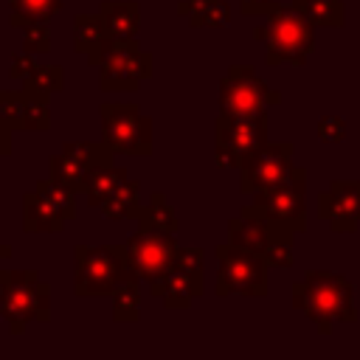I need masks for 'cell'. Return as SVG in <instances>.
Masks as SVG:
<instances>
[{
  "label": "cell",
  "instance_id": "cell-10",
  "mask_svg": "<svg viewBox=\"0 0 360 360\" xmlns=\"http://www.w3.org/2000/svg\"><path fill=\"white\" fill-rule=\"evenodd\" d=\"M278 101H281V93L270 90L267 82L250 65H231L219 79V112L264 115L267 107Z\"/></svg>",
  "mask_w": 360,
  "mask_h": 360
},
{
  "label": "cell",
  "instance_id": "cell-18",
  "mask_svg": "<svg viewBox=\"0 0 360 360\" xmlns=\"http://www.w3.org/2000/svg\"><path fill=\"white\" fill-rule=\"evenodd\" d=\"M98 14L107 25V34L115 39L138 37V31H141V3L138 0H101Z\"/></svg>",
  "mask_w": 360,
  "mask_h": 360
},
{
  "label": "cell",
  "instance_id": "cell-30",
  "mask_svg": "<svg viewBox=\"0 0 360 360\" xmlns=\"http://www.w3.org/2000/svg\"><path fill=\"white\" fill-rule=\"evenodd\" d=\"M0 124L20 132L25 129V101L22 90H0Z\"/></svg>",
  "mask_w": 360,
  "mask_h": 360
},
{
  "label": "cell",
  "instance_id": "cell-19",
  "mask_svg": "<svg viewBox=\"0 0 360 360\" xmlns=\"http://www.w3.org/2000/svg\"><path fill=\"white\" fill-rule=\"evenodd\" d=\"M127 169L124 166H115V163H104V166H93L87 172V180H84V200L87 205L93 208H101V202L127 180Z\"/></svg>",
  "mask_w": 360,
  "mask_h": 360
},
{
  "label": "cell",
  "instance_id": "cell-29",
  "mask_svg": "<svg viewBox=\"0 0 360 360\" xmlns=\"http://www.w3.org/2000/svg\"><path fill=\"white\" fill-rule=\"evenodd\" d=\"M25 90H37V93H45V96H53L59 90H65V68L62 65H39L25 82H22Z\"/></svg>",
  "mask_w": 360,
  "mask_h": 360
},
{
  "label": "cell",
  "instance_id": "cell-40",
  "mask_svg": "<svg viewBox=\"0 0 360 360\" xmlns=\"http://www.w3.org/2000/svg\"><path fill=\"white\" fill-rule=\"evenodd\" d=\"M0 259H11V248L6 242H0Z\"/></svg>",
  "mask_w": 360,
  "mask_h": 360
},
{
  "label": "cell",
  "instance_id": "cell-11",
  "mask_svg": "<svg viewBox=\"0 0 360 360\" xmlns=\"http://www.w3.org/2000/svg\"><path fill=\"white\" fill-rule=\"evenodd\" d=\"M127 250H129L132 270L143 281H152V278L166 276L174 267L180 245H177L174 233H166V231H158L149 225H138L127 239Z\"/></svg>",
  "mask_w": 360,
  "mask_h": 360
},
{
  "label": "cell",
  "instance_id": "cell-34",
  "mask_svg": "<svg viewBox=\"0 0 360 360\" xmlns=\"http://www.w3.org/2000/svg\"><path fill=\"white\" fill-rule=\"evenodd\" d=\"M22 48L31 53H51V28L48 22H31L22 28Z\"/></svg>",
  "mask_w": 360,
  "mask_h": 360
},
{
  "label": "cell",
  "instance_id": "cell-7",
  "mask_svg": "<svg viewBox=\"0 0 360 360\" xmlns=\"http://www.w3.org/2000/svg\"><path fill=\"white\" fill-rule=\"evenodd\" d=\"M267 112L264 115H228L219 112L214 121V163L219 169H242V163L267 143Z\"/></svg>",
  "mask_w": 360,
  "mask_h": 360
},
{
  "label": "cell",
  "instance_id": "cell-20",
  "mask_svg": "<svg viewBox=\"0 0 360 360\" xmlns=\"http://www.w3.org/2000/svg\"><path fill=\"white\" fill-rule=\"evenodd\" d=\"M141 183L138 180H124L104 202H101V214L112 222H124V219H135L138 208H141Z\"/></svg>",
  "mask_w": 360,
  "mask_h": 360
},
{
  "label": "cell",
  "instance_id": "cell-16",
  "mask_svg": "<svg viewBox=\"0 0 360 360\" xmlns=\"http://www.w3.org/2000/svg\"><path fill=\"white\" fill-rule=\"evenodd\" d=\"M68 217L37 188L22 194V231L25 233H62Z\"/></svg>",
  "mask_w": 360,
  "mask_h": 360
},
{
  "label": "cell",
  "instance_id": "cell-38",
  "mask_svg": "<svg viewBox=\"0 0 360 360\" xmlns=\"http://www.w3.org/2000/svg\"><path fill=\"white\" fill-rule=\"evenodd\" d=\"M214 0H180L177 3V14L180 17H186V20H191L194 14H200L205 6H211Z\"/></svg>",
  "mask_w": 360,
  "mask_h": 360
},
{
  "label": "cell",
  "instance_id": "cell-22",
  "mask_svg": "<svg viewBox=\"0 0 360 360\" xmlns=\"http://www.w3.org/2000/svg\"><path fill=\"white\" fill-rule=\"evenodd\" d=\"M62 6L65 0H8V25L25 28L31 22H51Z\"/></svg>",
  "mask_w": 360,
  "mask_h": 360
},
{
  "label": "cell",
  "instance_id": "cell-25",
  "mask_svg": "<svg viewBox=\"0 0 360 360\" xmlns=\"http://www.w3.org/2000/svg\"><path fill=\"white\" fill-rule=\"evenodd\" d=\"M292 6L312 22L326 28H340L346 22V6L343 0H292Z\"/></svg>",
  "mask_w": 360,
  "mask_h": 360
},
{
  "label": "cell",
  "instance_id": "cell-1",
  "mask_svg": "<svg viewBox=\"0 0 360 360\" xmlns=\"http://www.w3.org/2000/svg\"><path fill=\"white\" fill-rule=\"evenodd\" d=\"M292 307L301 309L321 335H329L335 321L354 323V287L340 273L309 270L301 281L292 284Z\"/></svg>",
  "mask_w": 360,
  "mask_h": 360
},
{
  "label": "cell",
  "instance_id": "cell-15",
  "mask_svg": "<svg viewBox=\"0 0 360 360\" xmlns=\"http://www.w3.org/2000/svg\"><path fill=\"white\" fill-rule=\"evenodd\" d=\"M146 287H149V295L160 298L166 309H188L191 301L205 292V287H200L191 276H186V273L177 270V267H172V270H169L166 276H160V278L146 281Z\"/></svg>",
  "mask_w": 360,
  "mask_h": 360
},
{
  "label": "cell",
  "instance_id": "cell-41",
  "mask_svg": "<svg viewBox=\"0 0 360 360\" xmlns=\"http://www.w3.org/2000/svg\"><path fill=\"white\" fill-rule=\"evenodd\" d=\"M3 273H6V270H0V284H3Z\"/></svg>",
  "mask_w": 360,
  "mask_h": 360
},
{
  "label": "cell",
  "instance_id": "cell-37",
  "mask_svg": "<svg viewBox=\"0 0 360 360\" xmlns=\"http://www.w3.org/2000/svg\"><path fill=\"white\" fill-rule=\"evenodd\" d=\"M276 3L273 0H239V11L245 17H259V14H267Z\"/></svg>",
  "mask_w": 360,
  "mask_h": 360
},
{
  "label": "cell",
  "instance_id": "cell-32",
  "mask_svg": "<svg viewBox=\"0 0 360 360\" xmlns=\"http://www.w3.org/2000/svg\"><path fill=\"white\" fill-rule=\"evenodd\" d=\"M228 22H231V6L225 0H214L211 6H205L200 14L188 20L191 28H225Z\"/></svg>",
  "mask_w": 360,
  "mask_h": 360
},
{
  "label": "cell",
  "instance_id": "cell-27",
  "mask_svg": "<svg viewBox=\"0 0 360 360\" xmlns=\"http://www.w3.org/2000/svg\"><path fill=\"white\" fill-rule=\"evenodd\" d=\"M62 152L79 158L84 166H104V163H112L115 152L104 143V141H65L62 143Z\"/></svg>",
  "mask_w": 360,
  "mask_h": 360
},
{
  "label": "cell",
  "instance_id": "cell-14",
  "mask_svg": "<svg viewBox=\"0 0 360 360\" xmlns=\"http://www.w3.org/2000/svg\"><path fill=\"white\" fill-rule=\"evenodd\" d=\"M107 42H110V34H107V25L101 20V14H73V51L82 53L87 59L90 68H98L104 53H107Z\"/></svg>",
  "mask_w": 360,
  "mask_h": 360
},
{
  "label": "cell",
  "instance_id": "cell-8",
  "mask_svg": "<svg viewBox=\"0 0 360 360\" xmlns=\"http://www.w3.org/2000/svg\"><path fill=\"white\" fill-rule=\"evenodd\" d=\"M101 141L124 158H149L152 155V118L141 112L138 104L115 101L101 104Z\"/></svg>",
  "mask_w": 360,
  "mask_h": 360
},
{
  "label": "cell",
  "instance_id": "cell-6",
  "mask_svg": "<svg viewBox=\"0 0 360 360\" xmlns=\"http://www.w3.org/2000/svg\"><path fill=\"white\" fill-rule=\"evenodd\" d=\"M217 281L214 295H267V259L262 253H253L248 248H239L233 242L217 245Z\"/></svg>",
  "mask_w": 360,
  "mask_h": 360
},
{
  "label": "cell",
  "instance_id": "cell-5",
  "mask_svg": "<svg viewBox=\"0 0 360 360\" xmlns=\"http://www.w3.org/2000/svg\"><path fill=\"white\" fill-rule=\"evenodd\" d=\"M250 197L253 200L248 205H242L250 214L267 219L270 225L290 228L295 233L307 231V169L304 166H295L287 180H281L270 188H262Z\"/></svg>",
  "mask_w": 360,
  "mask_h": 360
},
{
  "label": "cell",
  "instance_id": "cell-13",
  "mask_svg": "<svg viewBox=\"0 0 360 360\" xmlns=\"http://www.w3.org/2000/svg\"><path fill=\"white\" fill-rule=\"evenodd\" d=\"M318 217L335 233H354L360 225V180H335L318 194Z\"/></svg>",
  "mask_w": 360,
  "mask_h": 360
},
{
  "label": "cell",
  "instance_id": "cell-9",
  "mask_svg": "<svg viewBox=\"0 0 360 360\" xmlns=\"http://www.w3.org/2000/svg\"><path fill=\"white\" fill-rule=\"evenodd\" d=\"M152 53L141 48L138 37H110L107 53L98 65V87L104 93H135L141 82L152 79Z\"/></svg>",
  "mask_w": 360,
  "mask_h": 360
},
{
  "label": "cell",
  "instance_id": "cell-36",
  "mask_svg": "<svg viewBox=\"0 0 360 360\" xmlns=\"http://www.w3.org/2000/svg\"><path fill=\"white\" fill-rule=\"evenodd\" d=\"M318 138L323 143H340L346 138V121L338 115H323L318 121Z\"/></svg>",
  "mask_w": 360,
  "mask_h": 360
},
{
  "label": "cell",
  "instance_id": "cell-2",
  "mask_svg": "<svg viewBox=\"0 0 360 360\" xmlns=\"http://www.w3.org/2000/svg\"><path fill=\"white\" fill-rule=\"evenodd\" d=\"M264 25L253 31V37L264 45V62L267 65H304L315 48V25L295 8L276 3L264 14Z\"/></svg>",
  "mask_w": 360,
  "mask_h": 360
},
{
  "label": "cell",
  "instance_id": "cell-17",
  "mask_svg": "<svg viewBox=\"0 0 360 360\" xmlns=\"http://www.w3.org/2000/svg\"><path fill=\"white\" fill-rule=\"evenodd\" d=\"M278 225H270L267 219L250 214L248 208H242L236 217L228 219V242L239 245V248H248L253 253H262L270 248L273 242V233H276Z\"/></svg>",
  "mask_w": 360,
  "mask_h": 360
},
{
  "label": "cell",
  "instance_id": "cell-28",
  "mask_svg": "<svg viewBox=\"0 0 360 360\" xmlns=\"http://www.w3.org/2000/svg\"><path fill=\"white\" fill-rule=\"evenodd\" d=\"M34 188H37L42 197H48V200L68 217V222L76 219V191H73L70 186H65V183H59V180H53V177H48V180H37Z\"/></svg>",
  "mask_w": 360,
  "mask_h": 360
},
{
  "label": "cell",
  "instance_id": "cell-12",
  "mask_svg": "<svg viewBox=\"0 0 360 360\" xmlns=\"http://www.w3.org/2000/svg\"><path fill=\"white\" fill-rule=\"evenodd\" d=\"M295 143L290 141H267L262 149H256L239 169V191L256 194L262 188H270L281 180H287L295 169Z\"/></svg>",
  "mask_w": 360,
  "mask_h": 360
},
{
  "label": "cell",
  "instance_id": "cell-4",
  "mask_svg": "<svg viewBox=\"0 0 360 360\" xmlns=\"http://www.w3.org/2000/svg\"><path fill=\"white\" fill-rule=\"evenodd\" d=\"M0 318L11 335H22L31 321H51V284L37 270H6L0 284Z\"/></svg>",
  "mask_w": 360,
  "mask_h": 360
},
{
  "label": "cell",
  "instance_id": "cell-31",
  "mask_svg": "<svg viewBox=\"0 0 360 360\" xmlns=\"http://www.w3.org/2000/svg\"><path fill=\"white\" fill-rule=\"evenodd\" d=\"M292 239H295V231H290V228H276L273 242H270V248L264 250V259H267L270 267H292V262H295Z\"/></svg>",
  "mask_w": 360,
  "mask_h": 360
},
{
  "label": "cell",
  "instance_id": "cell-23",
  "mask_svg": "<svg viewBox=\"0 0 360 360\" xmlns=\"http://www.w3.org/2000/svg\"><path fill=\"white\" fill-rule=\"evenodd\" d=\"M135 222L138 225H149V228H158V231H166V233H177L180 228V219L174 214V208L166 202V194L163 191H155L149 197V202H143L135 214Z\"/></svg>",
  "mask_w": 360,
  "mask_h": 360
},
{
  "label": "cell",
  "instance_id": "cell-24",
  "mask_svg": "<svg viewBox=\"0 0 360 360\" xmlns=\"http://www.w3.org/2000/svg\"><path fill=\"white\" fill-rule=\"evenodd\" d=\"M87 172H90V166H84L79 158H73V155H68V152H56V155L48 158V177H53V180L70 186L76 194L84 191Z\"/></svg>",
  "mask_w": 360,
  "mask_h": 360
},
{
  "label": "cell",
  "instance_id": "cell-26",
  "mask_svg": "<svg viewBox=\"0 0 360 360\" xmlns=\"http://www.w3.org/2000/svg\"><path fill=\"white\" fill-rule=\"evenodd\" d=\"M22 101H25V129L48 132L51 129V96L22 87Z\"/></svg>",
  "mask_w": 360,
  "mask_h": 360
},
{
  "label": "cell",
  "instance_id": "cell-33",
  "mask_svg": "<svg viewBox=\"0 0 360 360\" xmlns=\"http://www.w3.org/2000/svg\"><path fill=\"white\" fill-rule=\"evenodd\" d=\"M174 267L183 270L186 276H191L200 287H205V253H202V248H180Z\"/></svg>",
  "mask_w": 360,
  "mask_h": 360
},
{
  "label": "cell",
  "instance_id": "cell-21",
  "mask_svg": "<svg viewBox=\"0 0 360 360\" xmlns=\"http://www.w3.org/2000/svg\"><path fill=\"white\" fill-rule=\"evenodd\" d=\"M141 276L138 273H129L118 290L110 295L112 298V321L115 323H135L141 318Z\"/></svg>",
  "mask_w": 360,
  "mask_h": 360
},
{
  "label": "cell",
  "instance_id": "cell-35",
  "mask_svg": "<svg viewBox=\"0 0 360 360\" xmlns=\"http://www.w3.org/2000/svg\"><path fill=\"white\" fill-rule=\"evenodd\" d=\"M37 53H31V51H17V53H11V59H8V79H14V82H25L39 65H37V59H34Z\"/></svg>",
  "mask_w": 360,
  "mask_h": 360
},
{
  "label": "cell",
  "instance_id": "cell-39",
  "mask_svg": "<svg viewBox=\"0 0 360 360\" xmlns=\"http://www.w3.org/2000/svg\"><path fill=\"white\" fill-rule=\"evenodd\" d=\"M11 135H14V129H8V127L0 124V158H8V155L14 152V141H11Z\"/></svg>",
  "mask_w": 360,
  "mask_h": 360
},
{
  "label": "cell",
  "instance_id": "cell-3",
  "mask_svg": "<svg viewBox=\"0 0 360 360\" xmlns=\"http://www.w3.org/2000/svg\"><path fill=\"white\" fill-rule=\"evenodd\" d=\"M135 273L129 264V250L124 245H76L73 248V295L101 298L112 295L118 284Z\"/></svg>",
  "mask_w": 360,
  "mask_h": 360
}]
</instances>
